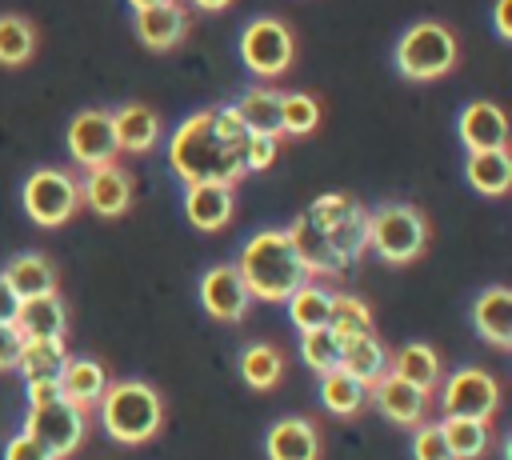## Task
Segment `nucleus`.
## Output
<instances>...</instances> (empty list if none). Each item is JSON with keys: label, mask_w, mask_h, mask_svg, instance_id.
I'll return each instance as SVG.
<instances>
[{"label": "nucleus", "mask_w": 512, "mask_h": 460, "mask_svg": "<svg viewBox=\"0 0 512 460\" xmlns=\"http://www.w3.org/2000/svg\"><path fill=\"white\" fill-rule=\"evenodd\" d=\"M248 128L240 124L232 104L200 108L176 124L168 136V168L188 184H236L248 164Z\"/></svg>", "instance_id": "obj_1"}, {"label": "nucleus", "mask_w": 512, "mask_h": 460, "mask_svg": "<svg viewBox=\"0 0 512 460\" xmlns=\"http://www.w3.org/2000/svg\"><path fill=\"white\" fill-rule=\"evenodd\" d=\"M236 272H240V280L248 284L252 300H272V304L288 300L304 280H312V276L304 272V264H300V256H296V248H292V240H288L284 228H264V232H256V236L240 248Z\"/></svg>", "instance_id": "obj_2"}, {"label": "nucleus", "mask_w": 512, "mask_h": 460, "mask_svg": "<svg viewBox=\"0 0 512 460\" xmlns=\"http://www.w3.org/2000/svg\"><path fill=\"white\" fill-rule=\"evenodd\" d=\"M160 420H164L160 392L144 380H116L100 396V424L120 444H144L148 436L160 432Z\"/></svg>", "instance_id": "obj_3"}, {"label": "nucleus", "mask_w": 512, "mask_h": 460, "mask_svg": "<svg viewBox=\"0 0 512 460\" xmlns=\"http://www.w3.org/2000/svg\"><path fill=\"white\" fill-rule=\"evenodd\" d=\"M456 56H460V44H456L452 28L440 20H416L412 28H404V36L396 40V52H392L400 76H408L416 84L452 72Z\"/></svg>", "instance_id": "obj_4"}, {"label": "nucleus", "mask_w": 512, "mask_h": 460, "mask_svg": "<svg viewBox=\"0 0 512 460\" xmlns=\"http://www.w3.org/2000/svg\"><path fill=\"white\" fill-rule=\"evenodd\" d=\"M368 248L388 264H412L428 248V220L416 204H380L368 212Z\"/></svg>", "instance_id": "obj_5"}, {"label": "nucleus", "mask_w": 512, "mask_h": 460, "mask_svg": "<svg viewBox=\"0 0 512 460\" xmlns=\"http://www.w3.org/2000/svg\"><path fill=\"white\" fill-rule=\"evenodd\" d=\"M24 212L32 216V224L40 228H60L76 204H80V180L64 168H36L28 180H24Z\"/></svg>", "instance_id": "obj_6"}, {"label": "nucleus", "mask_w": 512, "mask_h": 460, "mask_svg": "<svg viewBox=\"0 0 512 460\" xmlns=\"http://www.w3.org/2000/svg\"><path fill=\"white\" fill-rule=\"evenodd\" d=\"M240 56H244L248 72L272 80V76L288 72L292 56H296V40H292V32H288L284 20L260 16V20H252V24L240 32Z\"/></svg>", "instance_id": "obj_7"}, {"label": "nucleus", "mask_w": 512, "mask_h": 460, "mask_svg": "<svg viewBox=\"0 0 512 460\" xmlns=\"http://www.w3.org/2000/svg\"><path fill=\"white\" fill-rule=\"evenodd\" d=\"M84 408L68 404V400H52V404H40V408H28V420H24V432L52 456V460H64L80 448L84 440Z\"/></svg>", "instance_id": "obj_8"}, {"label": "nucleus", "mask_w": 512, "mask_h": 460, "mask_svg": "<svg viewBox=\"0 0 512 460\" xmlns=\"http://www.w3.org/2000/svg\"><path fill=\"white\" fill-rule=\"evenodd\" d=\"M440 408L444 416H464V420H492V412L500 408V384L492 372L484 368H460L448 376L444 392H440Z\"/></svg>", "instance_id": "obj_9"}, {"label": "nucleus", "mask_w": 512, "mask_h": 460, "mask_svg": "<svg viewBox=\"0 0 512 460\" xmlns=\"http://www.w3.org/2000/svg\"><path fill=\"white\" fill-rule=\"evenodd\" d=\"M68 152H72V160L84 168V172H92V168H104V164H112L116 160V132H112V112H104V108H88V112H76L72 120H68Z\"/></svg>", "instance_id": "obj_10"}, {"label": "nucleus", "mask_w": 512, "mask_h": 460, "mask_svg": "<svg viewBox=\"0 0 512 460\" xmlns=\"http://www.w3.org/2000/svg\"><path fill=\"white\" fill-rule=\"evenodd\" d=\"M200 304L208 308V316L224 320V324H236L248 316V304H252V292L248 284L240 280L236 264H216L200 276Z\"/></svg>", "instance_id": "obj_11"}, {"label": "nucleus", "mask_w": 512, "mask_h": 460, "mask_svg": "<svg viewBox=\"0 0 512 460\" xmlns=\"http://www.w3.org/2000/svg\"><path fill=\"white\" fill-rule=\"evenodd\" d=\"M456 136L468 152H488V148H504L508 144V116L500 104L492 100H472L460 108L456 116Z\"/></svg>", "instance_id": "obj_12"}, {"label": "nucleus", "mask_w": 512, "mask_h": 460, "mask_svg": "<svg viewBox=\"0 0 512 460\" xmlns=\"http://www.w3.org/2000/svg\"><path fill=\"white\" fill-rule=\"evenodd\" d=\"M372 400H376V408L392 420V424H404V428H416V424H424V412H428V392H420L416 384H408V380H400V376H392V372H384L372 388Z\"/></svg>", "instance_id": "obj_13"}, {"label": "nucleus", "mask_w": 512, "mask_h": 460, "mask_svg": "<svg viewBox=\"0 0 512 460\" xmlns=\"http://www.w3.org/2000/svg\"><path fill=\"white\" fill-rule=\"evenodd\" d=\"M268 460H320V432L308 416H284L264 436Z\"/></svg>", "instance_id": "obj_14"}, {"label": "nucleus", "mask_w": 512, "mask_h": 460, "mask_svg": "<svg viewBox=\"0 0 512 460\" xmlns=\"http://www.w3.org/2000/svg\"><path fill=\"white\" fill-rule=\"evenodd\" d=\"M132 24H136V40H140L144 48L168 52V48H176V44L184 40V32H188V12H184V4L164 0V4H156V8L136 12Z\"/></svg>", "instance_id": "obj_15"}, {"label": "nucleus", "mask_w": 512, "mask_h": 460, "mask_svg": "<svg viewBox=\"0 0 512 460\" xmlns=\"http://www.w3.org/2000/svg\"><path fill=\"white\" fill-rule=\"evenodd\" d=\"M80 200L100 212V216H120L128 212L132 204V180L128 172H120L116 164H104V168H92L84 180H80Z\"/></svg>", "instance_id": "obj_16"}, {"label": "nucleus", "mask_w": 512, "mask_h": 460, "mask_svg": "<svg viewBox=\"0 0 512 460\" xmlns=\"http://www.w3.org/2000/svg\"><path fill=\"white\" fill-rule=\"evenodd\" d=\"M16 332L24 340H64V328H68V316H64V300L56 292L48 296H32V300H20L16 308Z\"/></svg>", "instance_id": "obj_17"}, {"label": "nucleus", "mask_w": 512, "mask_h": 460, "mask_svg": "<svg viewBox=\"0 0 512 460\" xmlns=\"http://www.w3.org/2000/svg\"><path fill=\"white\" fill-rule=\"evenodd\" d=\"M184 212L192 228L216 232L232 220V188L228 184H188L184 188Z\"/></svg>", "instance_id": "obj_18"}, {"label": "nucleus", "mask_w": 512, "mask_h": 460, "mask_svg": "<svg viewBox=\"0 0 512 460\" xmlns=\"http://www.w3.org/2000/svg\"><path fill=\"white\" fill-rule=\"evenodd\" d=\"M472 320H476V332L492 344V348H508L512 344V292L492 284L476 296V308H472Z\"/></svg>", "instance_id": "obj_19"}, {"label": "nucleus", "mask_w": 512, "mask_h": 460, "mask_svg": "<svg viewBox=\"0 0 512 460\" xmlns=\"http://www.w3.org/2000/svg\"><path fill=\"white\" fill-rule=\"evenodd\" d=\"M284 232H288V240H292V248H296V256H300V264H304L308 276H332V272H340V260L332 256L328 236H324L304 212H300Z\"/></svg>", "instance_id": "obj_20"}, {"label": "nucleus", "mask_w": 512, "mask_h": 460, "mask_svg": "<svg viewBox=\"0 0 512 460\" xmlns=\"http://www.w3.org/2000/svg\"><path fill=\"white\" fill-rule=\"evenodd\" d=\"M112 132L120 152H148L160 140V116L148 104H124L112 112Z\"/></svg>", "instance_id": "obj_21"}, {"label": "nucleus", "mask_w": 512, "mask_h": 460, "mask_svg": "<svg viewBox=\"0 0 512 460\" xmlns=\"http://www.w3.org/2000/svg\"><path fill=\"white\" fill-rule=\"evenodd\" d=\"M0 276L8 280V288L16 292V300H32V296L56 292V268H52L48 256H40V252H20V256H12Z\"/></svg>", "instance_id": "obj_22"}, {"label": "nucleus", "mask_w": 512, "mask_h": 460, "mask_svg": "<svg viewBox=\"0 0 512 460\" xmlns=\"http://www.w3.org/2000/svg\"><path fill=\"white\" fill-rule=\"evenodd\" d=\"M340 372H348V376L360 380L364 388H372V384L388 372V348L376 340V332L352 336V340L340 344Z\"/></svg>", "instance_id": "obj_23"}, {"label": "nucleus", "mask_w": 512, "mask_h": 460, "mask_svg": "<svg viewBox=\"0 0 512 460\" xmlns=\"http://www.w3.org/2000/svg\"><path fill=\"white\" fill-rule=\"evenodd\" d=\"M104 388H108V372H104L96 360L68 356V364H64V372H60V396H64L68 404H76V408L88 412L92 404H100Z\"/></svg>", "instance_id": "obj_24"}, {"label": "nucleus", "mask_w": 512, "mask_h": 460, "mask_svg": "<svg viewBox=\"0 0 512 460\" xmlns=\"http://www.w3.org/2000/svg\"><path fill=\"white\" fill-rule=\"evenodd\" d=\"M464 180L484 192V196H504L512 184V160L508 148H488V152H468L464 160Z\"/></svg>", "instance_id": "obj_25"}, {"label": "nucleus", "mask_w": 512, "mask_h": 460, "mask_svg": "<svg viewBox=\"0 0 512 460\" xmlns=\"http://www.w3.org/2000/svg\"><path fill=\"white\" fill-rule=\"evenodd\" d=\"M388 372L400 376V380H408V384H416L420 392H432L436 380H440V356H436L432 344L412 340V344H404L396 356H388Z\"/></svg>", "instance_id": "obj_26"}, {"label": "nucleus", "mask_w": 512, "mask_h": 460, "mask_svg": "<svg viewBox=\"0 0 512 460\" xmlns=\"http://www.w3.org/2000/svg\"><path fill=\"white\" fill-rule=\"evenodd\" d=\"M232 108H236L240 124L252 136H276L280 140V92H272V88H248Z\"/></svg>", "instance_id": "obj_27"}, {"label": "nucleus", "mask_w": 512, "mask_h": 460, "mask_svg": "<svg viewBox=\"0 0 512 460\" xmlns=\"http://www.w3.org/2000/svg\"><path fill=\"white\" fill-rule=\"evenodd\" d=\"M324 236L332 244V256L340 260V268L356 264L364 256V248H368V212L360 204H352V212H344L332 228H324Z\"/></svg>", "instance_id": "obj_28"}, {"label": "nucleus", "mask_w": 512, "mask_h": 460, "mask_svg": "<svg viewBox=\"0 0 512 460\" xmlns=\"http://www.w3.org/2000/svg\"><path fill=\"white\" fill-rule=\"evenodd\" d=\"M64 364H68L64 340H24V348L16 356V372L24 376V384H32V380H60Z\"/></svg>", "instance_id": "obj_29"}, {"label": "nucleus", "mask_w": 512, "mask_h": 460, "mask_svg": "<svg viewBox=\"0 0 512 460\" xmlns=\"http://www.w3.org/2000/svg\"><path fill=\"white\" fill-rule=\"evenodd\" d=\"M288 320L300 328V332H316V328H328V316H332V292L304 280L288 300Z\"/></svg>", "instance_id": "obj_30"}, {"label": "nucleus", "mask_w": 512, "mask_h": 460, "mask_svg": "<svg viewBox=\"0 0 512 460\" xmlns=\"http://www.w3.org/2000/svg\"><path fill=\"white\" fill-rule=\"evenodd\" d=\"M440 432H444V444H448L452 460H476V456H484L488 444H492V428H488V420L444 416V420H440Z\"/></svg>", "instance_id": "obj_31"}, {"label": "nucleus", "mask_w": 512, "mask_h": 460, "mask_svg": "<svg viewBox=\"0 0 512 460\" xmlns=\"http://www.w3.org/2000/svg\"><path fill=\"white\" fill-rule=\"evenodd\" d=\"M328 332L344 344L352 336H368L372 332V312L360 296H348V292H332V316H328Z\"/></svg>", "instance_id": "obj_32"}, {"label": "nucleus", "mask_w": 512, "mask_h": 460, "mask_svg": "<svg viewBox=\"0 0 512 460\" xmlns=\"http://www.w3.org/2000/svg\"><path fill=\"white\" fill-rule=\"evenodd\" d=\"M320 400H324V408H328V412H336V416H352V412H360V408H364L368 388H364L360 380H352L348 372L332 368V372H324V376H320Z\"/></svg>", "instance_id": "obj_33"}, {"label": "nucleus", "mask_w": 512, "mask_h": 460, "mask_svg": "<svg viewBox=\"0 0 512 460\" xmlns=\"http://www.w3.org/2000/svg\"><path fill=\"white\" fill-rule=\"evenodd\" d=\"M32 52H36V28L24 16L4 12L0 16V64L4 68H20V64L32 60Z\"/></svg>", "instance_id": "obj_34"}, {"label": "nucleus", "mask_w": 512, "mask_h": 460, "mask_svg": "<svg viewBox=\"0 0 512 460\" xmlns=\"http://www.w3.org/2000/svg\"><path fill=\"white\" fill-rule=\"evenodd\" d=\"M280 372H284V360H280V352H276L272 344H248V348L240 352V376H244V384H252L256 392L276 388V384H280Z\"/></svg>", "instance_id": "obj_35"}, {"label": "nucleus", "mask_w": 512, "mask_h": 460, "mask_svg": "<svg viewBox=\"0 0 512 460\" xmlns=\"http://www.w3.org/2000/svg\"><path fill=\"white\" fill-rule=\"evenodd\" d=\"M320 124V104L308 92H284L280 96V136H308Z\"/></svg>", "instance_id": "obj_36"}, {"label": "nucleus", "mask_w": 512, "mask_h": 460, "mask_svg": "<svg viewBox=\"0 0 512 460\" xmlns=\"http://www.w3.org/2000/svg\"><path fill=\"white\" fill-rule=\"evenodd\" d=\"M300 360L312 368V372H332L340 368V340L328 332V328H316V332H300Z\"/></svg>", "instance_id": "obj_37"}, {"label": "nucleus", "mask_w": 512, "mask_h": 460, "mask_svg": "<svg viewBox=\"0 0 512 460\" xmlns=\"http://www.w3.org/2000/svg\"><path fill=\"white\" fill-rule=\"evenodd\" d=\"M352 204H356V200H352V196H344V192H324V196H316V200L308 204V212H304V216L324 232V228H332L344 212H352Z\"/></svg>", "instance_id": "obj_38"}, {"label": "nucleus", "mask_w": 512, "mask_h": 460, "mask_svg": "<svg viewBox=\"0 0 512 460\" xmlns=\"http://www.w3.org/2000/svg\"><path fill=\"white\" fill-rule=\"evenodd\" d=\"M412 456H416V460H452V452H448V444H444L440 424H416Z\"/></svg>", "instance_id": "obj_39"}, {"label": "nucleus", "mask_w": 512, "mask_h": 460, "mask_svg": "<svg viewBox=\"0 0 512 460\" xmlns=\"http://www.w3.org/2000/svg\"><path fill=\"white\" fill-rule=\"evenodd\" d=\"M272 160H276V136H248V156H244L248 172H260Z\"/></svg>", "instance_id": "obj_40"}, {"label": "nucleus", "mask_w": 512, "mask_h": 460, "mask_svg": "<svg viewBox=\"0 0 512 460\" xmlns=\"http://www.w3.org/2000/svg\"><path fill=\"white\" fill-rule=\"evenodd\" d=\"M4 460H52L28 432H20V436H12L8 444H4Z\"/></svg>", "instance_id": "obj_41"}, {"label": "nucleus", "mask_w": 512, "mask_h": 460, "mask_svg": "<svg viewBox=\"0 0 512 460\" xmlns=\"http://www.w3.org/2000/svg\"><path fill=\"white\" fill-rule=\"evenodd\" d=\"M20 348H24V336L16 332V324H0V372L16 368Z\"/></svg>", "instance_id": "obj_42"}, {"label": "nucleus", "mask_w": 512, "mask_h": 460, "mask_svg": "<svg viewBox=\"0 0 512 460\" xmlns=\"http://www.w3.org/2000/svg\"><path fill=\"white\" fill-rule=\"evenodd\" d=\"M52 400H64L60 380H32L28 384V408H40V404H52Z\"/></svg>", "instance_id": "obj_43"}, {"label": "nucleus", "mask_w": 512, "mask_h": 460, "mask_svg": "<svg viewBox=\"0 0 512 460\" xmlns=\"http://www.w3.org/2000/svg\"><path fill=\"white\" fill-rule=\"evenodd\" d=\"M16 308H20V300H16V292L8 288V280L0 276V324H12V320H16Z\"/></svg>", "instance_id": "obj_44"}, {"label": "nucleus", "mask_w": 512, "mask_h": 460, "mask_svg": "<svg viewBox=\"0 0 512 460\" xmlns=\"http://www.w3.org/2000/svg\"><path fill=\"white\" fill-rule=\"evenodd\" d=\"M496 32L504 40L512 36V0H496Z\"/></svg>", "instance_id": "obj_45"}, {"label": "nucleus", "mask_w": 512, "mask_h": 460, "mask_svg": "<svg viewBox=\"0 0 512 460\" xmlns=\"http://www.w3.org/2000/svg\"><path fill=\"white\" fill-rule=\"evenodd\" d=\"M192 4H196L200 12H224V8L232 4V0H192Z\"/></svg>", "instance_id": "obj_46"}, {"label": "nucleus", "mask_w": 512, "mask_h": 460, "mask_svg": "<svg viewBox=\"0 0 512 460\" xmlns=\"http://www.w3.org/2000/svg\"><path fill=\"white\" fill-rule=\"evenodd\" d=\"M132 4V12H144V8H156V4H164V0H128Z\"/></svg>", "instance_id": "obj_47"}]
</instances>
